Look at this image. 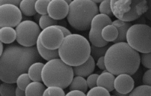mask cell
<instances>
[{"label":"cell","instance_id":"1f68e13d","mask_svg":"<svg viewBox=\"0 0 151 96\" xmlns=\"http://www.w3.org/2000/svg\"><path fill=\"white\" fill-rule=\"evenodd\" d=\"M99 12L100 14H106L109 16L113 15L111 8V1L110 0H103L99 5Z\"/></svg>","mask_w":151,"mask_h":96},{"label":"cell","instance_id":"d590c367","mask_svg":"<svg viewBox=\"0 0 151 96\" xmlns=\"http://www.w3.org/2000/svg\"><path fill=\"white\" fill-rule=\"evenodd\" d=\"M96 65L97 66V67L101 69V70H104L106 69V65H105V62H104V56H103L100 58H99L97 60V62H96Z\"/></svg>","mask_w":151,"mask_h":96},{"label":"cell","instance_id":"52a82bcc","mask_svg":"<svg viewBox=\"0 0 151 96\" xmlns=\"http://www.w3.org/2000/svg\"><path fill=\"white\" fill-rule=\"evenodd\" d=\"M126 41L140 53L151 51V27L145 24L132 25L127 31Z\"/></svg>","mask_w":151,"mask_h":96},{"label":"cell","instance_id":"ac0fdd59","mask_svg":"<svg viewBox=\"0 0 151 96\" xmlns=\"http://www.w3.org/2000/svg\"><path fill=\"white\" fill-rule=\"evenodd\" d=\"M17 39V32L14 27H2L0 28V41L4 44H11Z\"/></svg>","mask_w":151,"mask_h":96},{"label":"cell","instance_id":"cb8c5ba5","mask_svg":"<svg viewBox=\"0 0 151 96\" xmlns=\"http://www.w3.org/2000/svg\"><path fill=\"white\" fill-rule=\"evenodd\" d=\"M68 87L70 90H78L85 93L87 92L88 88L87 80L84 77L78 75H75V77H73Z\"/></svg>","mask_w":151,"mask_h":96},{"label":"cell","instance_id":"8fae6325","mask_svg":"<svg viewBox=\"0 0 151 96\" xmlns=\"http://www.w3.org/2000/svg\"><path fill=\"white\" fill-rule=\"evenodd\" d=\"M22 14L19 8L15 5H0V27H16L22 21Z\"/></svg>","mask_w":151,"mask_h":96},{"label":"cell","instance_id":"277c9868","mask_svg":"<svg viewBox=\"0 0 151 96\" xmlns=\"http://www.w3.org/2000/svg\"><path fill=\"white\" fill-rule=\"evenodd\" d=\"M41 75L42 82L46 87L58 86L64 89L69 86L74 75L73 67L57 58L44 64Z\"/></svg>","mask_w":151,"mask_h":96},{"label":"cell","instance_id":"f546056e","mask_svg":"<svg viewBox=\"0 0 151 96\" xmlns=\"http://www.w3.org/2000/svg\"><path fill=\"white\" fill-rule=\"evenodd\" d=\"M50 0H36L35 9L37 13L40 15L48 14L47 8Z\"/></svg>","mask_w":151,"mask_h":96},{"label":"cell","instance_id":"f6af8a7d","mask_svg":"<svg viewBox=\"0 0 151 96\" xmlns=\"http://www.w3.org/2000/svg\"><path fill=\"white\" fill-rule=\"evenodd\" d=\"M91 1H93V2H96L97 4V3H100L103 0H91Z\"/></svg>","mask_w":151,"mask_h":96},{"label":"cell","instance_id":"5b68a950","mask_svg":"<svg viewBox=\"0 0 151 96\" xmlns=\"http://www.w3.org/2000/svg\"><path fill=\"white\" fill-rule=\"evenodd\" d=\"M99 12L96 3L91 0H73L69 4L67 19L73 28L86 31L90 28L92 19Z\"/></svg>","mask_w":151,"mask_h":96},{"label":"cell","instance_id":"e575fe53","mask_svg":"<svg viewBox=\"0 0 151 96\" xmlns=\"http://www.w3.org/2000/svg\"><path fill=\"white\" fill-rule=\"evenodd\" d=\"M142 82L143 84L151 86V69H148L145 71L142 77Z\"/></svg>","mask_w":151,"mask_h":96},{"label":"cell","instance_id":"7a4b0ae2","mask_svg":"<svg viewBox=\"0 0 151 96\" xmlns=\"http://www.w3.org/2000/svg\"><path fill=\"white\" fill-rule=\"evenodd\" d=\"M104 62L107 71L114 75L124 73L132 75L139 68L140 55L127 42H120L109 47L104 55Z\"/></svg>","mask_w":151,"mask_h":96},{"label":"cell","instance_id":"8d00e7d4","mask_svg":"<svg viewBox=\"0 0 151 96\" xmlns=\"http://www.w3.org/2000/svg\"><path fill=\"white\" fill-rule=\"evenodd\" d=\"M65 95L67 96H70V95H73V96H76V95H78V96H85L87 95L85 92L78 90H70V91H69L68 92H67Z\"/></svg>","mask_w":151,"mask_h":96},{"label":"cell","instance_id":"f1b7e54d","mask_svg":"<svg viewBox=\"0 0 151 96\" xmlns=\"http://www.w3.org/2000/svg\"><path fill=\"white\" fill-rule=\"evenodd\" d=\"M32 81L28 72L20 74L16 81L17 86L23 90H25L27 86Z\"/></svg>","mask_w":151,"mask_h":96},{"label":"cell","instance_id":"9a60e30c","mask_svg":"<svg viewBox=\"0 0 151 96\" xmlns=\"http://www.w3.org/2000/svg\"><path fill=\"white\" fill-rule=\"evenodd\" d=\"M114 75L113 74L108 71L107 69H104L101 74L99 75L97 80V85L104 87L109 92H111L114 90Z\"/></svg>","mask_w":151,"mask_h":96},{"label":"cell","instance_id":"4316f807","mask_svg":"<svg viewBox=\"0 0 151 96\" xmlns=\"http://www.w3.org/2000/svg\"><path fill=\"white\" fill-rule=\"evenodd\" d=\"M110 46L106 45L104 47H97L93 45H91V54L90 55L93 57L94 59L97 61V60L103 57L104 56L108 48Z\"/></svg>","mask_w":151,"mask_h":96},{"label":"cell","instance_id":"b9f144b4","mask_svg":"<svg viewBox=\"0 0 151 96\" xmlns=\"http://www.w3.org/2000/svg\"><path fill=\"white\" fill-rule=\"evenodd\" d=\"M112 94L113 95H118V96H124V95H127L126 94H122L119 92H118L117 90H116L115 89L113 90L112 91Z\"/></svg>","mask_w":151,"mask_h":96},{"label":"cell","instance_id":"e0dca14e","mask_svg":"<svg viewBox=\"0 0 151 96\" xmlns=\"http://www.w3.org/2000/svg\"><path fill=\"white\" fill-rule=\"evenodd\" d=\"M36 47L38 51L39 54L46 61H50L51 59L60 58L58 49H50L44 47L41 44L40 36L37 39Z\"/></svg>","mask_w":151,"mask_h":96},{"label":"cell","instance_id":"836d02e7","mask_svg":"<svg viewBox=\"0 0 151 96\" xmlns=\"http://www.w3.org/2000/svg\"><path fill=\"white\" fill-rule=\"evenodd\" d=\"M99 75L97 74H91L87 77V83L88 87L90 89L97 86V80Z\"/></svg>","mask_w":151,"mask_h":96},{"label":"cell","instance_id":"8992f818","mask_svg":"<svg viewBox=\"0 0 151 96\" xmlns=\"http://www.w3.org/2000/svg\"><path fill=\"white\" fill-rule=\"evenodd\" d=\"M113 15L122 21L131 22L140 18L147 9L146 0H110Z\"/></svg>","mask_w":151,"mask_h":96},{"label":"cell","instance_id":"60d3db41","mask_svg":"<svg viewBox=\"0 0 151 96\" xmlns=\"http://www.w3.org/2000/svg\"><path fill=\"white\" fill-rule=\"evenodd\" d=\"M15 95H17V96L25 95V91L21 89L18 87H17V88L15 90Z\"/></svg>","mask_w":151,"mask_h":96},{"label":"cell","instance_id":"bcb514c9","mask_svg":"<svg viewBox=\"0 0 151 96\" xmlns=\"http://www.w3.org/2000/svg\"><path fill=\"white\" fill-rule=\"evenodd\" d=\"M65 1H67L69 4H70L71 3V2L72 1V0H65Z\"/></svg>","mask_w":151,"mask_h":96},{"label":"cell","instance_id":"6da1fadb","mask_svg":"<svg viewBox=\"0 0 151 96\" xmlns=\"http://www.w3.org/2000/svg\"><path fill=\"white\" fill-rule=\"evenodd\" d=\"M41 58L36 47H24L16 44L7 45L0 55V80L15 83L20 74L28 72L29 66L41 61Z\"/></svg>","mask_w":151,"mask_h":96},{"label":"cell","instance_id":"4fadbf2b","mask_svg":"<svg viewBox=\"0 0 151 96\" xmlns=\"http://www.w3.org/2000/svg\"><path fill=\"white\" fill-rule=\"evenodd\" d=\"M114 89L118 92L129 95L133 90L134 81L131 75L128 74H120L117 75L114 82Z\"/></svg>","mask_w":151,"mask_h":96},{"label":"cell","instance_id":"3957f363","mask_svg":"<svg viewBox=\"0 0 151 96\" xmlns=\"http://www.w3.org/2000/svg\"><path fill=\"white\" fill-rule=\"evenodd\" d=\"M60 58L68 65L74 67L86 61L91 54V45L83 36L71 34L64 37L58 48Z\"/></svg>","mask_w":151,"mask_h":96},{"label":"cell","instance_id":"603a6c76","mask_svg":"<svg viewBox=\"0 0 151 96\" xmlns=\"http://www.w3.org/2000/svg\"><path fill=\"white\" fill-rule=\"evenodd\" d=\"M38 25L42 29H44L47 27L52 25H67L66 22L63 19H62L61 21L54 19L52 18L48 14L41 15L40 19L38 21Z\"/></svg>","mask_w":151,"mask_h":96},{"label":"cell","instance_id":"83f0119b","mask_svg":"<svg viewBox=\"0 0 151 96\" xmlns=\"http://www.w3.org/2000/svg\"><path fill=\"white\" fill-rule=\"evenodd\" d=\"M64 96L65 94L63 88L58 86H50L45 90L43 96Z\"/></svg>","mask_w":151,"mask_h":96},{"label":"cell","instance_id":"ba28073f","mask_svg":"<svg viewBox=\"0 0 151 96\" xmlns=\"http://www.w3.org/2000/svg\"><path fill=\"white\" fill-rule=\"evenodd\" d=\"M17 42L24 47L36 45L41 33V28L35 22L27 19L21 21L16 27Z\"/></svg>","mask_w":151,"mask_h":96},{"label":"cell","instance_id":"ee69618b","mask_svg":"<svg viewBox=\"0 0 151 96\" xmlns=\"http://www.w3.org/2000/svg\"><path fill=\"white\" fill-rule=\"evenodd\" d=\"M3 42H1V51H0V55H2V54L3 53V52H4V45H3Z\"/></svg>","mask_w":151,"mask_h":96},{"label":"cell","instance_id":"ffe728a7","mask_svg":"<svg viewBox=\"0 0 151 96\" xmlns=\"http://www.w3.org/2000/svg\"><path fill=\"white\" fill-rule=\"evenodd\" d=\"M45 64L37 61L32 64L28 70V74L32 81H42V69Z\"/></svg>","mask_w":151,"mask_h":96},{"label":"cell","instance_id":"7402d4cb","mask_svg":"<svg viewBox=\"0 0 151 96\" xmlns=\"http://www.w3.org/2000/svg\"><path fill=\"white\" fill-rule=\"evenodd\" d=\"M36 0H21L19 8L21 12L25 16H34L37 14L35 9Z\"/></svg>","mask_w":151,"mask_h":96},{"label":"cell","instance_id":"2e32d148","mask_svg":"<svg viewBox=\"0 0 151 96\" xmlns=\"http://www.w3.org/2000/svg\"><path fill=\"white\" fill-rule=\"evenodd\" d=\"M112 24L114 25L119 31V35L117 39L113 41L114 43L125 42L126 41V35L128 29L132 25L130 22L122 21L117 19L112 22Z\"/></svg>","mask_w":151,"mask_h":96},{"label":"cell","instance_id":"d6a6232c","mask_svg":"<svg viewBox=\"0 0 151 96\" xmlns=\"http://www.w3.org/2000/svg\"><path fill=\"white\" fill-rule=\"evenodd\" d=\"M140 63L142 65L148 69H151V51L146 53H141Z\"/></svg>","mask_w":151,"mask_h":96},{"label":"cell","instance_id":"4dcf8cb0","mask_svg":"<svg viewBox=\"0 0 151 96\" xmlns=\"http://www.w3.org/2000/svg\"><path fill=\"white\" fill-rule=\"evenodd\" d=\"M87 96H95V95H101V96H109L110 95L109 91L104 87L97 85L92 88L87 92Z\"/></svg>","mask_w":151,"mask_h":96},{"label":"cell","instance_id":"484cf974","mask_svg":"<svg viewBox=\"0 0 151 96\" xmlns=\"http://www.w3.org/2000/svg\"><path fill=\"white\" fill-rule=\"evenodd\" d=\"M130 96H151V86L141 85L134 88L129 94Z\"/></svg>","mask_w":151,"mask_h":96},{"label":"cell","instance_id":"9c48e42d","mask_svg":"<svg viewBox=\"0 0 151 96\" xmlns=\"http://www.w3.org/2000/svg\"><path fill=\"white\" fill-rule=\"evenodd\" d=\"M111 24V18L106 14L100 13L93 17L88 33L89 41L92 45L97 47L108 45L109 42L105 41L101 36V31L105 26Z\"/></svg>","mask_w":151,"mask_h":96},{"label":"cell","instance_id":"ab89813d","mask_svg":"<svg viewBox=\"0 0 151 96\" xmlns=\"http://www.w3.org/2000/svg\"><path fill=\"white\" fill-rule=\"evenodd\" d=\"M58 28H60L61 31H63L64 35V37H66L70 34H71V32H70V31L69 29H68L67 28H65L64 26H63V25H57Z\"/></svg>","mask_w":151,"mask_h":96},{"label":"cell","instance_id":"30bf717a","mask_svg":"<svg viewBox=\"0 0 151 96\" xmlns=\"http://www.w3.org/2000/svg\"><path fill=\"white\" fill-rule=\"evenodd\" d=\"M64 37L63 31L57 25L47 27L43 29L40 34L41 44L50 49H58Z\"/></svg>","mask_w":151,"mask_h":96},{"label":"cell","instance_id":"74e56055","mask_svg":"<svg viewBox=\"0 0 151 96\" xmlns=\"http://www.w3.org/2000/svg\"><path fill=\"white\" fill-rule=\"evenodd\" d=\"M21 0H0V5L3 4H13L19 6Z\"/></svg>","mask_w":151,"mask_h":96},{"label":"cell","instance_id":"7dc6e473","mask_svg":"<svg viewBox=\"0 0 151 96\" xmlns=\"http://www.w3.org/2000/svg\"><path fill=\"white\" fill-rule=\"evenodd\" d=\"M72 1H73V0H72Z\"/></svg>","mask_w":151,"mask_h":96},{"label":"cell","instance_id":"d4e9b609","mask_svg":"<svg viewBox=\"0 0 151 96\" xmlns=\"http://www.w3.org/2000/svg\"><path fill=\"white\" fill-rule=\"evenodd\" d=\"M14 83L3 82L0 85V95L1 96H14L15 95L17 87Z\"/></svg>","mask_w":151,"mask_h":96},{"label":"cell","instance_id":"f35d334b","mask_svg":"<svg viewBox=\"0 0 151 96\" xmlns=\"http://www.w3.org/2000/svg\"><path fill=\"white\" fill-rule=\"evenodd\" d=\"M146 1L147 2L148 9L147 12L145 14V15L146 18L151 21V0H146Z\"/></svg>","mask_w":151,"mask_h":96},{"label":"cell","instance_id":"7c38bea8","mask_svg":"<svg viewBox=\"0 0 151 96\" xmlns=\"http://www.w3.org/2000/svg\"><path fill=\"white\" fill-rule=\"evenodd\" d=\"M48 14L53 19L62 20L67 16L69 4L65 0H50L47 8Z\"/></svg>","mask_w":151,"mask_h":96},{"label":"cell","instance_id":"5bb4252c","mask_svg":"<svg viewBox=\"0 0 151 96\" xmlns=\"http://www.w3.org/2000/svg\"><path fill=\"white\" fill-rule=\"evenodd\" d=\"M95 61L93 57L90 55L88 59L84 63L77 66L73 67L74 75L83 77H88L93 73L95 69Z\"/></svg>","mask_w":151,"mask_h":96},{"label":"cell","instance_id":"d6986e66","mask_svg":"<svg viewBox=\"0 0 151 96\" xmlns=\"http://www.w3.org/2000/svg\"><path fill=\"white\" fill-rule=\"evenodd\" d=\"M45 85L40 81H31L25 88V95L27 96H41L43 95L45 90Z\"/></svg>","mask_w":151,"mask_h":96},{"label":"cell","instance_id":"44dd1931","mask_svg":"<svg viewBox=\"0 0 151 96\" xmlns=\"http://www.w3.org/2000/svg\"><path fill=\"white\" fill-rule=\"evenodd\" d=\"M119 35L117 28L112 24L105 26L101 31V36L107 42H113L115 41Z\"/></svg>","mask_w":151,"mask_h":96},{"label":"cell","instance_id":"7bdbcfd3","mask_svg":"<svg viewBox=\"0 0 151 96\" xmlns=\"http://www.w3.org/2000/svg\"><path fill=\"white\" fill-rule=\"evenodd\" d=\"M34 19L37 21H39V20H40V17H41V15H40V14H38V13H37L35 15H34Z\"/></svg>","mask_w":151,"mask_h":96}]
</instances>
